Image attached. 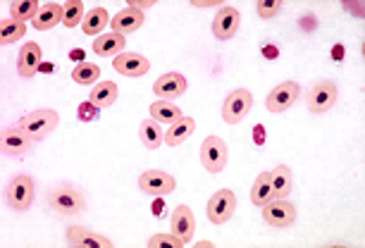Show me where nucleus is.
<instances>
[{
    "label": "nucleus",
    "instance_id": "15",
    "mask_svg": "<svg viewBox=\"0 0 365 248\" xmlns=\"http://www.w3.org/2000/svg\"><path fill=\"white\" fill-rule=\"evenodd\" d=\"M67 241H70L72 246H79V248H113V241H110L108 237L88 232L86 227H81V224H74L67 229Z\"/></svg>",
    "mask_w": 365,
    "mask_h": 248
},
{
    "label": "nucleus",
    "instance_id": "33",
    "mask_svg": "<svg viewBox=\"0 0 365 248\" xmlns=\"http://www.w3.org/2000/svg\"><path fill=\"white\" fill-rule=\"evenodd\" d=\"M256 10H258V15L263 17V19H270L274 15H279L282 0H260V3L256 5Z\"/></svg>",
    "mask_w": 365,
    "mask_h": 248
},
{
    "label": "nucleus",
    "instance_id": "40",
    "mask_svg": "<svg viewBox=\"0 0 365 248\" xmlns=\"http://www.w3.org/2000/svg\"><path fill=\"white\" fill-rule=\"evenodd\" d=\"M332 58H344V46H334V51H332Z\"/></svg>",
    "mask_w": 365,
    "mask_h": 248
},
{
    "label": "nucleus",
    "instance_id": "8",
    "mask_svg": "<svg viewBox=\"0 0 365 248\" xmlns=\"http://www.w3.org/2000/svg\"><path fill=\"white\" fill-rule=\"evenodd\" d=\"M299 95H301V86L296 84V81H282L279 86H274L272 91L267 93L265 105L270 113H284V110H289L299 100Z\"/></svg>",
    "mask_w": 365,
    "mask_h": 248
},
{
    "label": "nucleus",
    "instance_id": "20",
    "mask_svg": "<svg viewBox=\"0 0 365 248\" xmlns=\"http://www.w3.org/2000/svg\"><path fill=\"white\" fill-rule=\"evenodd\" d=\"M270 184H272V198H287L294 189V175L287 165H277L270 170Z\"/></svg>",
    "mask_w": 365,
    "mask_h": 248
},
{
    "label": "nucleus",
    "instance_id": "34",
    "mask_svg": "<svg viewBox=\"0 0 365 248\" xmlns=\"http://www.w3.org/2000/svg\"><path fill=\"white\" fill-rule=\"evenodd\" d=\"M77 117H79L81 122H93L96 117H98V108H96L91 100L81 103V105H79V110H77Z\"/></svg>",
    "mask_w": 365,
    "mask_h": 248
},
{
    "label": "nucleus",
    "instance_id": "28",
    "mask_svg": "<svg viewBox=\"0 0 365 248\" xmlns=\"http://www.w3.org/2000/svg\"><path fill=\"white\" fill-rule=\"evenodd\" d=\"M251 201H253V205H260V208L272 201L270 172H260V177L256 179V184H253V189H251Z\"/></svg>",
    "mask_w": 365,
    "mask_h": 248
},
{
    "label": "nucleus",
    "instance_id": "38",
    "mask_svg": "<svg viewBox=\"0 0 365 248\" xmlns=\"http://www.w3.org/2000/svg\"><path fill=\"white\" fill-rule=\"evenodd\" d=\"M38 72H55V65H53V62H41Z\"/></svg>",
    "mask_w": 365,
    "mask_h": 248
},
{
    "label": "nucleus",
    "instance_id": "27",
    "mask_svg": "<svg viewBox=\"0 0 365 248\" xmlns=\"http://www.w3.org/2000/svg\"><path fill=\"white\" fill-rule=\"evenodd\" d=\"M24 33H26V24L24 22H17V19H12V17H5L3 22H0V43H3V46L17 43Z\"/></svg>",
    "mask_w": 365,
    "mask_h": 248
},
{
    "label": "nucleus",
    "instance_id": "9",
    "mask_svg": "<svg viewBox=\"0 0 365 248\" xmlns=\"http://www.w3.org/2000/svg\"><path fill=\"white\" fill-rule=\"evenodd\" d=\"M263 219L270 227H289L296 219V208L287 198H272L270 203L263 205Z\"/></svg>",
    "mask_w": 365,
    "mask_h": 248
},
{
    "label": "nucleus",
    "instance_id": "22",
    "mask_svg": "<svg viewBox=\"0 0 365 248\" xmlns=\"http://www.w3.org/2000/svg\"><path fill=\"white\" fill-rule=\"evenodd\" d=\"M182 117H184L182 110L170 100H155L153 105H150V120H155L158 124H168V127H172V124H177Z\"/></svg>",
    "mask_w": 365,
    "mask_h": 248
},
{
    "label": "nucleus",
    "instance_id": "16",
    "mask_svg": "<svg viewBox=\"0 0 365 248\" xmlns=\"http://www.w3.org/2000/svg\"><path fill=\"white\" fill-rule=\"evenodd\" d=\"M38 70H41V46L29 41V43H24L22 48H19L17 72H19V77L31 79Z\"/></svg>",
    "mask_w": 365,
    "mask_h": 248
},
{
    "label": "nucleus",
    "instance_id": "21",
    "mask_svg": "<svg viewBox=\"0 0 365 248\" xmlns=\"http://www.w3.org/2000/svg\"><path fill=\"white\" fill-rule=\"evenodd\" d=\"M63 15H65V8L63 5H58V3H46L43 8L38 10V15L36 19H34V29H38V31H48V29H53V26H58L60 22H63Z\"/></svg>",
    "mask_w": 365,
    "mask_h": 248
},
{
    "label": "nucleus",
    "instance_id": "4",
    "mask_svg": "<svg viewBox=\"0 0 365 248\" xmlns=\"http://www.w3.org/2000/svg\"><path fill=\"white\" fill-rule=\"evenodd\" d=\"M34 196H36V191H34V179L29 175H17V177H12V182L8 186L5 201H8L12 210L24 212L31 208Z\"/></svg>",
    "mask_w": 365,
    "mask_h": 248
},
{
    "label": "nucleus",
    "instance_id": "36",
    "mask_svg": "<svg viewBox=\"0 0 365 248\" xmlns=\"http://www.w3.org/2000/svg\"><path fill=\"white\" fill-rule=\"evenodd\" d=\"M153 0H132V3H129V8H134V10H148V8H153Z\"/></svg>",
    "mask_w": 365,
    "mask_h": 248
},
{
    "label": "nucleus",
    "instance_id": "37",
    "mask_svg": "<svg viewBox=\"0 0 365 248\" xmlns=\"http://www.w3.org/2000/svg\"><path fill=\"white\" fill-rule=\"evenodd\" d=\"M194 8H222V3L220 0H194Z\"/></svg>",
    "mask_w": 365,
    "mask_h": 248
},
{
    "label": "nucleus",
    "instance_id": "6",
    "mask_svg": "<svg viewBox=\"0 0 365 248\" xmlns=\"http://www.w3.org/2000/svg\"><path fill=\"white\" fill-rule=\"evenodd\" d=\"M234 210H237V196L232 194L230 189H222V191H215L212 198L208 201V219L212 224H225L227 219H232Z\"/></svg>",
    "mask_w": 365,
    "mask_h": 248
},
{
    "label": "nucleus",
    "instance_id": "5",
    "mask_svg": "<svg viewBox=\"0 0 365 248\" xmlns=\"http://www.w3.org/2000/svg\"><path fill=\"white\" fill-rule=\"evenodd\" d=\"M227 143L220 139V136H208V139L203 141L201 146V162L203 167L212 172V175H217V172H222L227 167Z\"/></svg>",
    "mask_w": 365,
    "mask_h": 248
},
{
    "label": "nucleus",
    "instance_id": "18",
    "mask_svg": "<svg viewBox=\"0 0 365 248\" xmlns=\"http://www.w3.org/2000/svg\"><path fill=\"white\" fill-rule=\"evenodd\" d=\"M143 24V12L134 10V8H127L120 10L117 15L110 19V26H113L115 33H120V36H127V33H134L136 29H141Z\"/></svg>",
    "mask_w": 365,
    "mask_h": 248
},
{
    "label": "nucleus",
    "instance_id": "10",
    "mask_svg": "<svg viewBox=\"0 0 365 248\" xmlns=\"http://www.w3.org/2000/svg\"><path fill=\"white\" fill-rule=\"evenodd\" d=\"M139 186L143 194L150 196H168L175 191V177L163 170H148L139 177Z\"/></svg>",
    "mask_w": 365,
    "mask_h": 248
},
{
    "label": "nucleus",
    "instance_id": "19",
    "mask_svg": "<svg viewBox=\"0 0 365 248\" xmlns=\"http://www.w3.org/2000/svg\"><path fill=\"white\" fill-rule=\"evenodd\" d=\"M125 48H127L125 36H120V33H115V31L101 33V36L93 41V53L101 55V58H117V55L125 53Z\"/></svg>",
    "mask_w": 365,
    "mask_h": 248
},
{
    "label": "nucleus",
    "instance_id": "32",
    "mask_svg": "<svg viewBox=\"0 0 365 248\" xmlns=\"http://www.w3.org/2000/svg\"><path fill=\"white\" fill-rule=\"evenodd\" d=\"M148 246L150 248H179L184 244H182V239L175 237V234H155V237L148 239Z\"/></svg>",
    "mask_w": 365,
    "mask_h": 248
},
{
    "label": "nucleus",
    "instance_id": "1",
    "mask_svg": "<svg viewBox=\"0 0 365 248\" xmlns=\"http://www.w3.org/2000/svg\"><path fill=\"white\" fill-rule=\"evenodd\" d=\"M48 208L60 217H79L86 210V198L74 184L60 182L48 191Z\"/></svg>",
    "mask_w": 365,
    "mask_h": 248
},
{
    "label": "nucleus",
    "instance_id": "12",
    "mask_svg": "<svg viewBox=\"0 0 365 248\" xmlns=\"http://www.w3.org/2000/svg\"><path fill=\"white\" fill-rule=\"evenodd\" d=\"M239 24H241L239 10L232 8V5H222V10L212 19V33H215V38L220 41H230L234 33L239 31Z\"/></svg>",
    "mask_w": 365,
    "mask_h": 248
},
{
    "label": "nucleus",
    "instance_id": "14",
    "mask_svg": "<svg viewBox=\"0 0 365 248\" xmlns=\"http://www.w3.org/2000/svg\"><path fill=\"white\" fill-rule=\"evenodd\" d=\"M113 67L125 77H143L150 70V62L139 53H122L113 58Z\"/></svg>",
    "mask_w": 365,
    "mask_h": 248
},
{
    "label": "nucleus",
    "instance_id": "25",
    "mask_svg": "<svg viewBox=\"0 0 365 248\" xmlns=\"http://www.w3.org/2000/svg\"><path fill=\"white\" fill-rule=\"evenodd\" d=\"M194 129H196V122L191 120V117H182L177 124H172L170 132H165V143H168V146H179V143H184L194 134Z\"/></svg>",
    "mask_w": 365,
    "mask_h": 248
},
{
    "label": "nucleus",
    "instance_id": "39",
    "mask_svg": "<svg viewBox=\"0 0 365 248\" xmlns=\"http://www.w3.org/2000/svg\"><path fill=\"white\" fill-rule=\"evenodd\" d=\"M265 55H267V58H277V51H274V46H272V43H267V46H265Z\"/></svg>",
    "mask_w": 365,
    "mask_h": 248
},
{
    "label": "nucleus",
    "instance_id": "17",
    "mask_svg": "<svg viewBox=\"0 0 365 248\" xmlns=\"http://www.w3.org/2000/svg\"><path fill=\"white\" fill-rule=\"evenodd\" d=\"M153 91L160 100L177 98V95H182L184 91H187V79H184L179 72H168L153 84Z\"/></svg>",
    "mask_w": 365,
    "mask_h": 248
},
{
    "label": "nucleus",
    "instance_id": "41",
    "mask_svg": "<svg viewBox=\"0 0 365 248\" xmlns=\"http://www.w3.org/2000/svg\"><path fill=\"white\" fill-rule=\"evenodd\" d=\"M72 58H74V60H81V58H84V53H81V51H74V53H72Z\"/></svg>",
    "mask_w": 365,
    "mask_h": 248
},
{
    "label": "nucleus",
    "instance_id": "2",
    "mask_svg": "<svg viewBox=\"0 0 365 248\" xmlns=\"http://www.w3.org/2000/svg\"><path fill=\"white\" fill-rule=\"evenodd\" d=\"M58 122H60V117L55 110L41 108V110H34V113H26L24 117H19L17 127L22 129L31 141L38 143V141H43L51 132H55Z\"/></svg>",
    "mask_w": 365,
    "mask_h": 248
},
{
    "label": "nucleus",
    "instance_id": "24",
    "mask_svg": "<svg viewBox=\"0 0 365 248\" xmlns=\"http://www.w3.org/2000/svg\"><path fill=\"white\" fill-rule=\"evenodd\" d=\"M139 136H141V143L146 146L148 150H155L163 146L165 141V132L163 127L158 124L155 120H143L141 127H139Z\"/></svg>",
    "mask_w": 365,
    "mask_h": 248
},
{
    "label": "nucleus",
    "instance_id": "26",
    "mask_svg": "<svg viewBox=\"0 0 365 248\" xmlns=\"http://www.w3.org/2000/svg\"><path fill=\"white\" fill-rule=\"evenodd\" d=\"M88 100H91L98 110L101 108H110L117 100V84H115V81H101L98 86H93L91 98H88Z\"/></svg>",
    "mask_w": 365,
    "mask_h": 248
},
{
    "label": "nucleus",
    "instance_id": "29",
    "mask_svg": "<svg viewBox=\"0 0 365 248\" xmlns=\"http://www.w3.org/2000/svg\"><path fill=\"white\" fill-rule=\"evenodd\" d=\"M41 10V5L36 0H17V3L10 5V17L17 19V22H34Z\"/></svg>",
    "mask_w": 365,
    "mask_h": 248
},
{
    "label": "nucleus",
    "instance_id": "31",
    "mask_svg": "<svg viewBox=\"0 0 365 248\" xmlns=\"http://www.w3.org/2000/svg\"><path fill=\"white\" fill-rule=\"evenodd\" d=\"M63 8H65L63 24L67 26V29H72V26H77V24L84 22L86 10H84V3H81V0H67Z\"/></svg>",
    "mask_w": 365,
    "mask_h": 248
},
{
    "label": "nucleus",
    "instance_id": "11",
    "mask_svg": "<svg viewBox=\"0 0 365 248\" xmlns=\"http://www.w3.org/2000/svg\"><path fill=\"white\" fill-rule=\"evenodd\" d=\"M34 143L36 141H31L19 127H8V129H3L0 148H3V155H8V157H22L34 148Z\"/></svg>",
    "mask_w": 365,
    "mask_h": 248
},
{
    "label": "nucleus",
    "instance_id": "7",
    "mask_svg": "<svg viewBox=\"0 0 365 248\" xmlns=\"http://www.w3.org/2000/svg\"><path fill=\"white\" fill-rule=\"evenodd\" d=\"M251 105H253V95L246 91V88H237L227 95L225 105H222V117L227 124H239L244 120L246 115L251 113Z\"/></svg>",
    "mask_w": 365,
    "mask_h": 248
},
{
    "label": "nucleus",
    "instance_id": "35",
    "mask_svg": "<svg viewBox=\"0 0 365 248\" xmlns=\"http://www.w3.org/2000/svg\"><path fill=\"white\" fill-rule=\"evenodd\" d=\"M253 143H256V146H263L265 143V127L263 124H256V127H253Z\"/></svg>",
    "mask_w": 365,
    "mask_h": 248
},
{
    "label": "nucleus",
    "instance_id": "30",
    "mask_svg": "<svg viewBox=\"0 0 365 248\" xmlns=\"http://www.w3.org/2000/svg\"><path fill=\"white\" fill-rule=\"evenodd\" d=\"M72 79L81 86H93L101 79V67L93 65V62H79L72 70Z\"/></svg>",
    "mask_w": 365,
    "mask_h": 248
},
{
    "label": "nucleus",
    "instance_id": "13",
    "mask_svg": "<svg viewBox=\"0 0 365 248\" xmlns=\"http://www.w3.org/2000/svg\"><path fill=\"white\" fill-rule=\"evenodd\" d=\"M172 234L177 239H182V244H189L194 239V232H196V217L191 212L189 205H177L175 212H172Z\"/></svg>",
    "mask_w": 365,
    "mask_h": 248
},
{
    "label": "nucleus",
    "instance_id": "23",
    "mask_svg": "<svg viewBox=\"0 0 365 248\" xmlns=\"http://www.w3.org/2000/svg\"><path fill=\"white\" fill-rule=\"evenodd\" d=\"M108 24H110L108 10L93 8V10L86 12L84 22H81V31H84L86 36H96V38H98L101 33H103V29H108Z\"/></svg>",
    "mask_w": 365,
    "mask_h": 248
},
{
    "label": "nucleus",
    "instance_id": "3",
    "mask_svg": "<svg viewBox=\"0 0 365 248\" xmlns=\"http://www.w3.org/2000/svg\"><path fill=\"white\" fill-rule=\"evenodd\" d=\"M336 98H339V88L329 79L315 81L306 93L308 110H311L313 115H322V113H327V110H332L336 105Z\"/></svg>",
    "mask_w": 365,
    "mask_h": 248
}]
</instances>
